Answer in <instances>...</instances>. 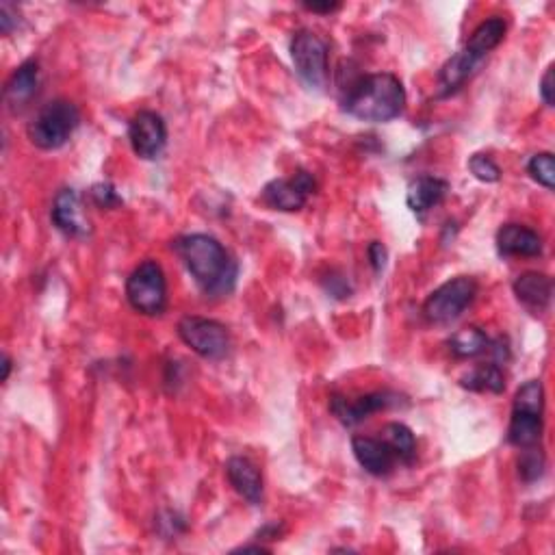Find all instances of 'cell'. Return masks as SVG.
<instances>
[{"instance_id":"6da1fadb","label":"cell","mask_w":555,"mask_h":555,"mask_svg":"<svg viewBox=\"0 0 555 555\" xmlns=\"http://www.w3.org/2000/svg\"><path fill=\"white\" fill-rule=\"evenodd\" d=\"M176 254L183 258L198 289L209 298H224L237 285L239 265L230 252L211 235H185L174 241Z\"/></svg>"},{"instance_id":"7a4b0ae2","label":"cell","mask_w":555,"mask_h":555,"mask_svg":"<svg viewBox=\"0 0 555 555\" xmlns=\"http://www.w3.org/2000/svg\"><path fill=\"white\" fill-rule=\"evenodd\" d=\"M406 89L391 72L367 74L358 79L343 100V109L360 122L382 124L404 113Z\"/></svg>"},{"instance_id":"3957f363","label":"cell","mask_w":555,"mask_h":555,"mask_svg":"<svg viewBox=\"0 0 555 555\" xmlns=\"http://www.w3.org/2000/svg\"><path fill=\"white\" fill-rule=\"evenodd\" d=\"M503 37H506V22H503V18L495 16L484 20L480 27L473 31L471 40L464 44L460 53L447 59V63L441 68V74H438L441 94H456L475 74V70L482 66V61L503 42Z\"/></svg>"},{"instance_id":"277c9868","label":"cell","mask_w":555,"mask_h":555,"mask_svg":"<svg viewBox=\"0 0 555 555\" xmlns=\"http://www.w3.org/2000/svg\"><path fill=\"white\" fill-rule=\"evenodd\" d=\"M81 124V111L70 100H53L37 111L27 126L31 144L40 150H59Z\"/></svg>"},{"instance_id":"5b68a950","label":"cell","mask_w":555,"mask_h":555,"mask_svg":"<svg viewBox=\"0 0 555 555\" xmlns=\"http://www.w3.org/2000/svg\"><path fill=\"white\" fill-rule=\"evenodd\" d=\"M126 300L133 311L157 317L167 308V282L165 274L157 261H144L133 269L126 280Z\"/></svg>"},{"instance_id":"8992f818","label":"cell","mask_w":555,"mask_h":555,"mask_svg":"<svg viewBox=\"0 0 555 555\" xmlns=\"http://www.w3.org/2000/svg\"><path fill=\"white\" fill-rule=\"evenodd\" d=\"M291 61L300 81L321 92L328 83V46L311 29H300L291 40Z\"/></svg>"},{"instance_id":"52a82bcc","label":"cell","mask_w":555,"mask_h":555,"mask_svg":"<svg viewBox=\"0 0 555 555\" xmlns=\"http://www.w3.org/2000/svg\"><path fill=\"white\" fill-rule=\"evenodd\" d=\"M477 295V282L469 276H458L447 280L445 285L430 293L423 302V317L436 326H445L456 321L473 304Z\"/></svg>"},{"instance_id":"ba28073f","label":"cell","mask_w":555,"mask_h":555,"mask_svg":"<svg viewBox=\"0 0 555 555\" xmlns=\"http://www.w3.org/2000/svg\"><path fill=\"white\" fill-rule=\"evenodd\" d=\"M178 337L206 360H222L230 352V334L215 319L187 315L178 321Z\"/></svg>"},{"instance_id":"9c48e42d","label":"cell","mask_w":555,"mask_h":555,"mask_svg":"<svg viewBox=\"0 0 555 555\" xmlns=\"http://www.w3.org/2000/svg\"><path fill=\"white\" fill-rule=\"evenodd\" d=\"M399 406H408V402L404 395L393 391H378V393L360 395L356 399L332 395L330 399V412L345 425V428H354V425L363 423L373 415V412L399 408Z\"/></svg>"},{"instance_id":"30bf717a","label":"cell","mask_w":555,"mask_h":555,"mask_svg":"<svg viewBox=\"0 0 555 555\" xmlns=\"http://www.w3.org/2000/svg\"><path fill=\"white\" fill-rule=\"evenodd\" d=\"M317 189V183L313 174L308 172H298L293 174L291 178H276L271 180L263 187L261 198L263 202L274 211H282V213H293L300 211L306 206L308 198L313 196Z\"/></svg>"},{"instance_id":"8fae6325","label":"cell","mask_w":555,"mask_h":555,"mask_svg":"<svg viewBox=\"0 0 555 555\" xmlns=\"http://www.w3.org/2000/svg\"><path fill=\"white\" fill-rule=\"evenodd\" d=\"M128 141L139 159H159L167 144L165 120L154 111H139L128 124Z\"/></svg>"},{"instance_id":"7c38bea8","label":"cell","mask_w":555,"mask_h":555,"mask_svg":"<svg viewBox=\"0 0 555 555\" xmlns=\"http://www.w3.org/2000/svg\"><path fill=\"white\" fill-rule=\"evenodd\" d=\"M352 451L369 475L386 477L395 471V464L399 462L393 454V449L386 445L382 438H371V436H354L352 438Z\"/></svg>"},{"instance_id":"4fadbf2b","label":"cell","mask_w":555,"mask_h":555,"mask_svg":"<svg viewBox=\"0 0 555 555\" xmlns=\"http://www.w3.org/2000/svg\"><path fill=\"white\" fill-rule=\"evenodd\" d=\"M226 475L230 486L237 490V495L243 497L252 506L263 503V475L250 458L232 456L226 462Z\"/></svg>"},{"instance_id":"5bb4252c","label":"cell","mask_w":555,"mask_h":555,"mask_svg":"<svg viewBox=\"0 0 555 555\" xmlns=\"http://www.w3.org/2000/svg\"><path fill=\"white\" fill-rule=\"evenodd\" d=\"M514 295L529 313H545L553 298V280L540 271H525L514 280Z\"/></svg>"},{"instance_id":"9a60e30c","label":"cell","mask_w":555,"mask_h":555,"mask_svg":"<svg viewBox=\"0 0 555 555\" xmlns=\"http://www.w3.org/2000/svg\"><path fill=\"white\" fill-rule=\"evenodd\" d=\"M497 252L499 256H540L542 237L536 230L521 224H506L497 232Z\"/></svg>"},{"instance_id":"2e32d148","label":"cell","mask_w":555,"mask_h":555,"mask_svg":"<svg viewBox=\"0 0 555 555\" xmlns=\"http://www.w3.org/2000/svg\"><path fill=\"white\" fill-rule=\"evenodd\" d=\"M50 219L53 224L68 237H87V224L83 222L81 217V202H79V193L74 189H61L55 202H53V211H50Z\"/></svg>"},{"instance_id":"e0dca14e","label":"cell","mask_w":555,"mask_h":555,"mask_svg":"<svg viewBox=\"0 0 555 555\" xmlns=\"http://www.w3.org/2000/svg\"><path fill=\"white\" fill-rule=\"evenodd\" d=\"M542 415H545V412L512 408L510 425H508V443L516 449L538 447L542 441V430H545Z\"/></svg>"},{"instance_id":"ac0fdd59","label":"cell","mask_w":555,"mask_h":555,"mask_svg":"<svg viewBox=\"0 0 555 555\" xmlns=\"http://www.w3.org/2000/svg\"><path fill=\"white\" fill-rule=\"evenodd\" d=\"M447 191H449V183L443 178L421 176L417 180H412V183L408 185V193H406L408 209L415 215L423 217L425 213L432 211L436 204L443 202Z\"/></svg>"},{"instance_id":"d6986e66","label":"cell","mask_w":555,"mask_h":555,"mask_svg":"<svg viewBox=\"0 0 555 555\" xmlns=\"http://www.w3.org/2000/svg\"><path fill=\"white\" fill-rule=\"evenodd\" d=\"M37 85H40V63L35 59H27L11 74L5 87V98L14 109L24 107L37 94Z\"/></svg>"},{"instance_id":"ffe728a7","label":"cell","mask_w":555,"mask_h":555,"mask_svg":"<svg viewBox=\"0 0 555 555\" xmlns=\"http://www.w3.org/2000/svg\"><path fill=\"white\" fill-rule=\"evenodd\" d=\"M460 386L475 393L499 395L506 391V378H503V371L497 363H488V365L475 367L473 371L467 373V376H462Z\"/></svg>"},{"instance_id":"44dd1931","label":"cell","mask_w":555,"mask_h":555,"mask_svg":"<svg viewBox=\"0 0 555 555\" xmlns=\"http://www.w3.org/2000/svg\"><path fill=\"white\" fill-rule=\"evenodd\" d=\"M382 441L393 449L399 462L412 464L417 458V438L404 423H389L382 430Z\"/></svg>"},{"instance_id":"7402d4cb","label":"cell","mask_w":555,"mask_h":555,"mask_svg":"<svg viewBox=\"0 0 555 555\" xmlns=\"http://www.w3.org/2000/svg\"><path fill=\"white\" fill-rule=\"evenodd\" d=\"M447 345H449V352L456 358H473V356H480L482 352H486L490 347V341L484 330L469 326V328L458 330L454 337L449 339Z\"/></svg>"},{"instance_id":"603a6c76","label":"cell","mask_w":555,"mask_h":555,"mask_svg":"<svg viewBox=\"0 0 555 555\" xmlns=\"http://www.w3.org/2000/svg\"><path fill=\"white\" fill-rule=\"evenodd\" d=\"M547 469V458L542 454L540 445L538 447H529V449H521V458H519V475L525 484H534L538 482L542 475H545Z\"/></svg>"},{"instance_id":"cb8c5ba5","label":"cell","mask_w":555,"mask_h":555,"mask_svg":"<svg viewBox=\"0 0 555 555\" xmlns=\"http://www.w3.org/2000/svg\"><path fill=\"white\" fill-rule=\"evenodd\" d=\"M527 172H529V176L536 180L538 185L553 191V187H555V163H553L551 152L534 154V157L529 159V163H527Z\"/></svg>"},{"instance_id":"d4e9b609","label":"cell","mask_w":555,"mask_h":555,"mask_svg":"<svg viewBox=\"0 0 555 555\" xmlns=\"http://www.w3.org/2000/svg\"><path fill=\"white\" fill-rule=\"evenodd\" d=\"M469 170L477 180H482V183H497L501 178L499 165L490 159L488 154H473L469 159Z\"/></svg>"},{"instance_id":"484cf974","label":"cell","mask_w":555,"mask_h":555,"mask_svg":"<svg viewBox=\"0 0 555 555\" xmlns=\"http://www.w3.org/2000/svg\"><path fill=\"white\" fill-rule=\"evenodd\" d=\"M92 200L98 209H115V206L122 204V198L118 196V191L111 183H100L92 187Z\"/></svg>"},{"instance_id":"4316f807","label":"cell","mask_w":555,"mask_h":555,"mask_svg":"<svg viewBox=\"0 0 555 555\" xmlns=\"http://www.w3.org/2000/svg\"><path fill=\"white\" fill-rule=\"evenodd\" d=\"M324 289L332 295V298H339V300H345V298H350V295H352L350 282H347L345 276L334 274V271L324 280Z\"/></svg>"},{"instance_id":"83f0119b","label":"cell","mask_w":555,"mask_h":555,"mask_svg":"<svg viewBox=\"0 0 555 555\" xmlns=\"http://www.w3.org/2000/svg\"><path fill=\"white\" fill-rule=\"evenodd\" d=\"M367 254H369V263H371L373 271H376V274H380V271L386 267V258H389V252H386V248H384L380 241H373L369 245Z\"/></svg>"},{"instance_id":"f1b7e54d","label":"cell","mask_w":555,"mask_h":555,"mask_svg":"<svg viewBox=\"0 0 555 555\" xmlns=\"http://www.w3.org/2000/svg\"><path fill=\"white\" fill-rule=\"evenodd\" d=\"M16 27H18V14L9 3H3L0 5V31H3V35H9Z\"/></svg>"},{"instance_id":"f546056e","label":"cell","mask_w":555,"mask_h":555,"mask_svg":"<svg viewBox=\"0 0 555 555\" xmlns=\"http://www.w3.org/2000/svg\"><path fill=\"white\" fill-rule=\"evenodd\" d=\"M553 66L547 68L545 76H542V81H540V96H542V102H545L547 107H553Z\"/></svg>"},{"instance_id":"4dcf8cb0","label":"cell","mask_w":555,"mask_h":555,"mask_svg":"<svg viewBox=\"0 0 555 555\" xmlns=\"http://www.w3.org/2000/svg\"><path fill=\"white\" fill-rule=\"evenodd\" d=\"M282 534H285V525H282V523H269L256 536H258V540H261V538L263 540H278Z\"/></svg>"},{"instance_id":"1f68e13d","label":"cell","mask_w":555,"mask_h":555,"mask_svg":"<svg viewBox=\"0 0 555 555\" xmlns=\"http://www.w3.org/2000/svg\"><path fill=\"white\" fill-rule=\"evenodd\" d=\"M304 7L313 14H334V11L341 9L339 3H306Z\"/></svg>"},{"instance_id":"d6a6232c","label":"cell","mask_w":555,"mask_h":555,"mask_svg":"<svg viewBox=\"0 0 555 555\" xmlns=\"http://www.w3.org/2000/svg\"><path fill=\"white\" fill-rule=\"evenodd\" d=\"M9 373H11V358L5 356L3 358V382L9 380Z\"/></svg>"}]
</instances>
